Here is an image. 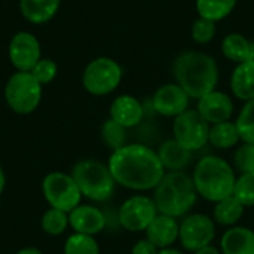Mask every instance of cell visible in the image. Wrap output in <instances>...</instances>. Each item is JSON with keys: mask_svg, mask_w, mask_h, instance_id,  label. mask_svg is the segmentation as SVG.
Returning <instances> with one entry per match:
<instances>
[{"mask_svg": "<svg viewBox=\"0 0 254 254\" xmlns=\"http://www.w3.org/2000/svg\"><path fill=\"white\" fill-rule=\"evenodd\" d=\"M107 167L118 185L132 190L155 189L165 176L158 153L144 144H125L115 150Z\"/></svg>", "mask_w": 254, "mask_h": 254, "instance_id": "1", "label": "cell"}, {"mask_svg": "<svg viewBox=\"0 0 254 254\" xmlns=\"http://www.w3.org/2000/svg\"><path fill=\"white\" fill-rule=\"evenodd\" d=\"M177 85L192 98H202L214 91L219 79V68L210 55L202 52H183L174 61Z\"/></svg>", "mask_w": 254, "mask_h": 254, "instance_id": "2", "label": "cell"}, {"mask_svg": "<svg viewBox=\"0 0 254 254\" xmlns=\"http://www.w3.org/2000/svg\"><path fill=\"white\" fill-rule=\"evenodd\" d=\"M196 198L193 179L183 171L165 173L153 193L158 213L174 219L185 216L195 205Z\"/></svg>", "mask_w": 254, "mask_h": 254, "instance_id": "3", "label": "cell"}, {"mask_svg": "<svg viewBox=\"0 0 254 254\" xmlns=\"http://www.w3.org/2000/svg\"><path fill=\"white\" fill-rule=\"evenodd\" d=\"M198 195L211 202H219L234 195L235 174L231 165L219 156H204L198 161L193 173Z\"/></svg>", "mask_w": 254, "mask_h": 254, "instance_id": "4", "label": "cell"}, {"mask_svg": "<svg viewBox=\"0 0 254 254\" xmlns=\"http://www.w3.org/2000/svg\"><path fill=\"white\" fill-rule=\"evenodd\" d=\"M71 177L82 196L97 202L107 201L116 185L109 167L95 159H83L77 162L71 170Z\"/></svg>", "mask_w": 254, "mask_h": 254, "instance_id": "5", "label": "cell"}, {"mask_svg": "<svg viewBox=\"0 0 254 254\" xmlns=\"http://www.w3.org/2000/svg\"><path fill=\"white\" fill-rule=\"evenodd\" d=\"M4 98L15 113L30 115L40 104L42 85L30 71H16L4 86Z\"/></svg>", "mask_w": 254, "mask_h": 254, "instance_id": "6", "label": "cell"}, {"mask_svg": "<svg viewBox=\"0 0 254 254\" xmlns=\"http://www.w3.org/2000/svg\"><path fill=\"white\" fill-rule=\"evenodd\" d=\"M42 192L51 208L70 213L80 205L82 193L71 174L60 171L49 173L42 182Z\"/></svg>", "mask_w": 254, "mask_h": 254, "instance_id": "7", "label": "cell"}, {"mask_svg": "<svg viewBox=\"0 0 254 254\" xmlns=\"http://www.w3.org/2000/svg\"><path fill=\"white\" fill-rule=\"evenodd\" d=\"M122 79V68L121 65L107 57H100L92 60L82 76V83L85 89L97 97L107 95L113 92Z\"/></svg>", "mask_w": 254, "mask_h": 254, "instance_id": "8", "label": "cell"}, {"mask_svg": "<svg viewBox=\"0 0 254 254\" xmlns=\"http://www.w3.org/2000/svg\"><path fill=\"white\" fill-rule=\"evenodd\" d=\"M174 140L189 150H199L208 143L210 125L198 110H186L174 118Z\"/></svg>", "mask_w": 254, "mask_h": 254, "instance_id": "9", "label": "cell"}, {"mask_svg": "<svg viewBox=\"0 0 254 254\" xmlns=\"http://www.w3.org/2000/svg\"><path fill=\"white\" fill-rule=\"evenodd\" d=\"M158 216V208L153 199L141 195L128 198L119 208V223L129 232L146 231Z\"/></svg>", "mask_w": 254, "mask_h": 254, "instance_id": "10", "label": "cell"}, {"mask_svg": "<svg viewBox=\"0 0 254 254\" xmlns=\"http://www.w3.org/2000/svg\"><path fill=\"white\" fill-rule=\"evenodd\" d=\"M216 237V226L205 214L188 216L179 229V240L185 250L198 252L211 244Z\"/></svg>", "mask_w": 254, "mask_h": 254, "instance_id": "11", "label": "cell"}, {"mask_svg": "<svg viewBox=\"0 0 254 254\" xmlns=\"http://www.w3.org/2000/svg\"><path fill=\"white\" fill-rule=\"evenodd\" d=\"M9 58L18 71H31L42 58L40 43L28 31L16 33L9 43Z\"/></svg>", "mask_w": 254, "mask_h": 254, "instance_id": "12", "label": "cell"}, {"mask_svg": "<svg viewBox=\"0 0 254 254\" xmlns=\"http://www.w3.org/2000/svg\"><path fill=\"white\" fill-rule=\"evenodd\" d=\"M189 95L177 83H167L161 86L153 95V109L167 118H177L188 110Z\"/></svg>", "mask_w": 254, "mask_h": 254, "instance_id": "13", "label": "cell"}, {"mask_svg": "<svg viewBox=\"0 0 254 254\" xmlns=\"http://www.w3.org/2000/svg\"><path fill=\"white\" fill-rule=\"evenodd\" d=\"M196 110L208 124H220L231 119L234 113V103L225 92L211 91L199 98Z\"/></svg>", "mask_w": 254, "mask_h": 254, "instance_id": "14", "label": "cell"}, {"mask_svg": "<svg viewBox=\"0 0 254 254\" xmlns=\"http://www.w3.org/2000/svg\"><path fill=\"white\" fill-rule=\"evenodd\" d=\"M68 222L76 234L97 235L106 226V217L101 210L92 205H77L68 213Z\"/></svg>", "mask_w": 254, "mask_h": 254, "instance_id": "15", "label": "cell"}, {"mask_svg": "<svg viewBox=\"0 0 254 254\" xmlns=\"http://www.w3.org/2000/svg\"><path fill=\"white\" fill-rule=\"evenodd\" d=\"M179 229L174 217L158 214L146 229V240H149L158 250L170 249L179 238Z\"/></svg>", "mask_w": 254, "mask_h": 254, "instance_id": "16", "label": "cell"}, {"mask_svg": "<svg viewBox=\"0 0 254 254\" xmlns=\"http://www.w3.org/2000/svg\"><path fill=\"white\" fill-rule=\"evenodd\" d=\"M143 106L131 95H121L113 100L110 106V119L122 125L124 128H132L143 119Z\"/></svg>", "mask_w": 254, "mask_h": 254, "instance_id": "17", "label": "cell"}, {"mask_svg": "<svg viewBox=\"0 0 254 254\" xmlns=\"http://www.w3.org/2000/svg\"><path fill=\"white\" fill-rule=\"evenodd\" d=\"M223 254H254V232L247 228H232L222 237Z\"/></svg>", "mask_w": 254, "mask_h": 254, "instance_id": "18", "label": "cell"}, {"mask_svg": "<svg viewBox=\"0 0 254 254\" xmlns=\"http://www.w3.org/2000/svg\"><path fill=\"white\" fill-rule=\"evenodd\" d=\"M61 0H19L22 16L33 24H45L55 16Z\"/></svg>", "mask_w": 254, "mask_h": 254, "instance_id": "19", "label": "cell"}, {"mask_svg": "<svg viewBox=\"0 0 254 254\" xmlns=\"http://www.w3.org/2000/svg\"><path fill=\"white\" fill-rule=\"evenodd\" d=\"M231 89L240 100L249 101L254 98V60L237 65L231 77Z\"/></svg>", "mask_w": 254, "mask_h": 254, "instance_id": "20", "label": "cell"}, {"mask_svg": "<svg viewBox=\"0 0 254 254\" xmlns=\"http://www.w3.org/2000/svg\"><path fill=\"white\" fill-rule=\"evenodd\" d=\"M158 156H159L164 168H168L171 171H180L190 164L192 150L183 147L176 140H168L159 147Z\"/></svg>", "mask_w": 254, "mask_h": 254, "instance_id": "21", "label": "cell"}, {"mask_svg": "<svg viewBox=\"0 0 254 254\" xmlns=\"http://www.w3.org/2000/svg\"><path fill=\"white\" fill-rule=\"evenodd\" d=\"M222 51L228 60L238 64L254 60V43L238 33H231L223 39Z\"/></svg>", "mask_w": 254, "mask_h": 254, "instance_id": "22", "label": "cell"}, {"mask_svg": "<svg viewBox=\"0 0 254 254\" xmlns=\"http://www.w3.org/2000/svg\"><path fill=\"white\" fill-rule=\"evenodd\" d=\"M240 140L241 138H240V132H238L235 122L225 121L220 124H214L210 128L208 141L217 149H229L235 146Z\"/></svg>", "mask_w": 254, "mask_h": 254, "instance_id": "23", "label": "cell"}, {"mask_svg": "<svg viewBox=\"0 0 254 254\" xmlns=\"http://www.w3.org/2000/svg\"><path fill=\"white\" fill-rule=\"evenodd\" d=\"M243 214H244V205L234 195L216 202V207L213 211L214 220L223 226L235 225L243 217Z\"/></svg>", "mask_w": 254, "mask_h": 254, "instance_id": "24", "label": "cell"}, {"mask_svg": "<svg viewBox=\"0 0 254 254\" xmlns=\"http://www.w3.org/2000/svg\"><path fill=\"white\" fill-rule=\"evenodd\" d=\"M237 0H196V9L201 18L220 21L226 18L235 7Z\"/></svg>", "mask_w": 254, "mask_h": 254, "instance_id": "25", "label": "cell"}, {"mask_svg": "<svg viewBox=\"0 0 254 254\" xmlns=\"http://www.w3.org/2000/svg\"><path fill=\"white\" fill-rule=\"evenodd\" d=\"M40 225H42L43 232L48 235H52V237L63 235L65 232V229L70 226L68 213H64V211L57 210V208H49L42 216Z\"/></svg>", "mask_w": 254, "mask_h": 254, "instance_id": "26", "label": "cell"}, {"mask_svg": "<svg viewBox=\"0 0 254 254\" xmlns=\"http://www.w3.org/2000/svg\"><path fill=\"white\" fill-rule=\"evenodd\" d=\"M64 254H100V247L94 237L74 232L64 244Z\"/></svg>", "mask_w": 254, "mask_h": 254, "instance_id": "27", "label": "cell"}, {"mask_svg": "<svg viewBox=\"0 0 254 254\" xmlns=\"http://www.w3.org/2000/svg\"><path fill=\"white\" fill-rule=\"evenodd\" d=\"M235 124L240 132V138L244 143L254 144V98L246 103Z\"/></svg>", "mask_w": 254, "mask_h": 254, "instance_id": "28", "label": "cell"}, {"mask_svg": "<svg viewBox=\"0 0 254 254\" xmlns=\"http://www.w3.org/2000/svg\"><path fill=\"white\" fill-rule=\"evenodd\" d=\"M122 125H119L118 122H115L113 119H109L103 124L101 127V137L103 141L115 152L121 147L125 146V140H127V134Z\"/></svg>", "mask_w": 254, "mask_h": 254, "instance_id": "29", "label": "cell"}, {"mask_svg": "<svg viewBox=\"0 0 254 254\" xmlns=\"http://www.w3.org/2000/svg\"><path fill=\"white\" fill-rule=\"evenodd\" d=\"M234 196L244 205H254V173H246L235 182Z\"/></svg>", "mask_w": 254, "mask_h": 254, "instance_id": "30", "label": "cell"}, {"mask_svg": "<svg viewBox=\"0 0 254 254\" xmlns=\"http://www.w3.org/2000/svg\"><path fill=\"white\" fill-rule=\"evenodd\" d=\"M40 85H48L51 83L57 73H58V65L54 60H49V58H40L39 63L34 65V68L30 71Z\"/></svg>", "mask_w": 254, "mask_h": 254, "instance_id": "31", "label": "cell"}, {"mask_svg": "<svg viewBox=\"0 0 254 254\" xmlns=\"http://www.w3.org/2000/svg\"><path fill=\"white\" fill-rule=\"evenodd\" d=\"M235 167L243 173H254V144L244 143L234 155Z\"/></svg>", "mask_w": 254, "mask_h": 254, "instance_id": "32", "label": "cell"}, {"mask_svg": "<svg viewBox=\"0 0 254 254\" xmlns=\"http://www.w3.org/2000/svg\"><path fill=\"white\" fill-rule=\"evenodd\" d=\"M216 34V22L201 18L192 25V39L198 43H208Z\"/></svg>", "mask_w": 254, "mask_h": 254, "instance_id": "33", "label": "cell"}, {"mask_svg": "<svg viewBox=\"0 0 254 254\" xmlns=\"http://www.w3.org/2000/svg\"><path fill=\"white\" fill-rule=\"evenodd\" d=\"M159 250L149 241V240H141L132 247V254H158Z\"/></svg>", "mask_w": 254, "mask_h": 254, "instance_id": "34", "label": "cell"}, {"mask_svg": "<svg viewBox=\"0 0 254 254\" xmlns=\"http://www.w3.org/2000/svg\"><path fill=\"white\" fill-rule=\"evenodd\" d=\"M193 254H220V253H219V250H217L216 247H213V246H207V247H204V249H201V250L195 252Z\"/></svg>", "mask_w": 254, "mask_h": 254, "instance_id": "35", "label": "cell"}, {"mask_svg": "<svg viewBox=\"0 0 254 254\" xmlns=\"http://www.w3.org/2000/svg\"><path fill=\"white\" fill-rule=\"evenodd\" d=\"M15 254H43L39 249H34V247H27V249H22L19 252H16Z\"/></svg>", "mask_w": 254, "mask_h": 254, "instance_id": "36", "label": "cell"}, {"mask_svg": "<svg viewBox=\"0 0 254 254\" xmlns=\"http://www.w3.org/2000/svg\"><path fill=\"white\" fill-rule=\"evenodd\" d=\"M4 186H6V176H4V171H3V168L0 165V195L4 190Z\"/></svg>", "mask_w": 254, "mask_h": 254, "instance_id": "37", "label": "cell"}, {"mask_svg": "<svg viewBox=\"0 0 254 254\" xmlns=\"http://www.w3.org/2000/svg\"><path fill=\"white\" fill-rule=\"evenodd\" d=\"M158 254H183L180 253L179 250H174V249H164V250H159Z\"/></svg>", "mask_w": 254, "mask_h": 254, "instance_id": "38", "label": "cell"}]
</instances>
